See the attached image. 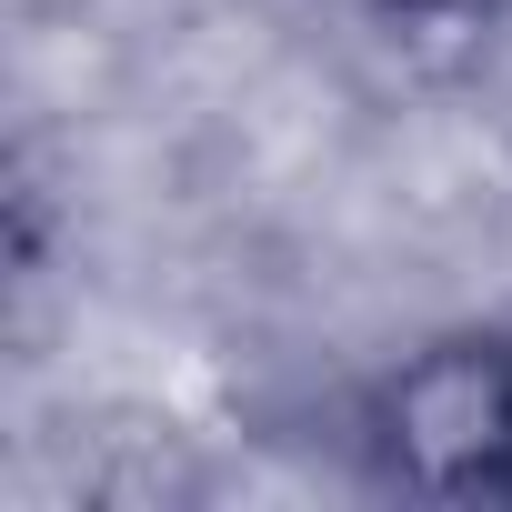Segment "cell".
<instances>
[{
  "label": "cell",
  "instance_id": "obj_1",
  "mask_svg": "<svg viewBox=\"0 0 512 512\" xmlns=\"http://www.w3.org/2000/svg\"><path fill=\"white\" fill-rule=\"evenodd\" d=\"M372 452L402 492H442V502L512 492V332L422 342L372 392Z\"/></svg>",
  "mask_w": 512,
  "mask_h": 512
}]
</instances>
